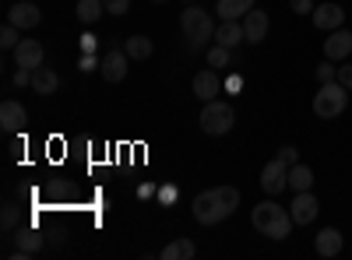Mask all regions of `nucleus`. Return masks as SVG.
Masks as SVG:
<instances>
[{"label":"nucleus","mask_w":352,"mask_h":260,"mask_svg":"<svg viewBox=\"0 0 352 260\" xmlns=\"http://www.w3.org/2000/svg\"><path fill=\"white\" fill-rule=\"evenodd\" d=\"M250 222H254L257 233L268 236V239H285L292 233V225H296L278 200H261V204L254 208V215H250Z\"/></svg>","instance_id":"obj_1"},{"label":"nucleus","mask_w":352,"mask_h":260,"mask_svg":"<svg viewBox=\"0 0 352 260\" xmlns=\"http://www.w3.org/2000/svg\"><path fill=\"white\" fill-rule=\"evenodd\" d=\"M180 28H184V36H187V49L190 53H201L204 46L215 39V18L208 11L194 8V4H187V11L180 14Z\"/></svg>","instance_id":"obj_2"},{"label":"nucleus","mask_w":352,"mask_h":260,"mask_svg":"<svg viewBox=\"0 0 352 260\" xmlns=\"http://www.w3.org/2000/svg\"><path fill=\"white\" fill-rule=\"evenodd\" d=\"M345 106H349V88L338 81H324L314 95V113L320 120H335L338 113H345Z\"/></svg>","instance_id":"obj_3"},{"label":"nucleus","mask_w":352,"mask_h":260,"mask_svg":"<svg viewBox=\"0 0 352 260\" xmlns=\"http://www.w3.org/2000/svg\"><path fill=\"white\" fill-rule=\"evenodd\" d=\"M197 123H201V130H204V134L222 137V134H229V130H232V123H236V113H232V106H229V102L212 99V102H204Z\"/></svg>","instance_id":"obj_4"},{"label":"nucleus","mask_w":352,"mask_h":260,"mask_svg":"<svg viewBox=\"0 0 352 260\" xmlns=\"http://www.w3.org/2000/svg\"><path fill=\"white\" fill-rule=\"evenodd\" d=\"M190 211H194V218H197L201 225H219L222 218H229V211L222 208V200H219L215 190L197 193V197H194V204H190Z\"/></svg>","instance_id":"obj_5"},{"label":"nucleus","mask_w":352,"mask_h":260,"mask_svg":"<svg viewBox=\"0 0 352 260\" xmlns=\"http://www.w3.org/2000/svg\"><path fill=\"white\" fill-rule=\"evenodd\" d=\"M285 187H289V165L275 155L268 165H264V172H261V190L268 197H278Z\"/></svg>","instance_id":"obj_6"},{"label":"nucleus","mask_w":352,"mask_h":260,"mask_svg":"<svg viewBox=\"0 0 352 260\" xmlns=\"http://www.w3.org/2000/svg\"><path fill=\"white\" fill-rule=\"evenodd\" d=\"M317 211H320V204H317V197L310 190H300L296 197H292L289 215H292V222H296V225H310L317 218Z\"/></svg>","instance_id":"obj_7"},{"label":"nucleus","mask_w":352,"mask_h":260,"mask_svg":"<svg viewBox=\"0 0 352 260\" xmlns=\"http://www.w3.org/2000/svg\"><path fill=\"white\" fill-rule=\"evenodd\" d=\"M219 92H222V78H219V71L201 67V71L194 74V95H197L201 102H212Z\"/></svg>","instance_id":"obj_8"},{"label":"nucleus","mask_w":352,"mask_h":260,"mask_svg":"<svg viewBox=\"0 0 352 260\" xmlns=\"http://www.w3.org/2000/svg\"><path fill=\"white\" fill-rule=\"evenodd\" d=\"M43 56H46V46H43L39 39H21V43H18V49H14L18 67H28V71L43 67Z\"/></svg>","instance_id":"obj_9"},{"label":"nucleus","mask_w":352,"mask_h":260,"mask_svg":"<svg viewBox=\"0 0 352 260\" xmlns=\"http://www.w3.org/2000/svg\"><path fill=\"white\" fill-rule=\"evenodd\" d=\"M127 64H131L127 49H109V53L102 56V67H99V71H102L106 81L116 84V81H124V78H127Z\"/></svg>","instance_id":"obj_10"},{"label":"nucleus","mask_w":352,"mask_h":260,"mask_svg":"<svg viewBox=\"0 0 352 260\" xmlns=\"http://www.w3.org/2000/svg\"><path fill=\"white\" fill-rule=\"evenodd\" d=\"M25 120H28L25 106L14 102V99H4V106H0V130H4V134H18L25 127Z\"/></svg>","instance_id":"obj_11"},{"label":"nucleus","mask_w":352,"mask_h":260,"mask_svg":"<svg viewBox=\"0 0 352 260\" xmlns=\"http://www.w3.org/2000/svg\"><path fill=\"white\" fill-rule=\"evenodd\" d=\"M8 21L18 25V28H36L43 21V11L32 4V0H18V4L8 11Z\"/></svg>","instance_id":"obj_12"},{"label":"nucleus","mask_w":352,"mask_h":260,"mask_svg":"<svg viewBox=\"0 0 352 260\" xmlns=\"http://www.w3.org/2000/svg\"><path fill=\"white\" fill-rule=\"evenodd\" d=\"M243 32H247V43L250 46H257V43H264L268 39V11H247V18H243Z\"/></svg>","instance_id":"obj_13"},{"label":"nucleus","mask_w":352,"mask_h":260,"mask_svg":"<svg viewBox=\"0 0 352 260\" xmlns=\"http://www.w3.org/2000/svg\"><path fill=\"white\" fill-rule=\"evenodd\" d=\"M314 25L320 28V32H335V28H342V21H345V11L338 8V4H320V8H314Z\"/></svg>","instance_id":"obj_14"},{"label":"nucleus","mask_w":352,"mask_h":260,"mask_svg":"<svg viewBox=\"0 0 352 260\" xmlns=\"http://www.w3.org/2000/svg\"><path fill=\"white\" fill-rule=\"evenodd\" d=\"M349 53H352V32H345V28L328 32V43H324V56H328V60H345Z\"/></svg>","instance_id":"obj_15"},{"label":"nucleus","mask_w":352,"mask_h":260,"mask_svg":"<svg viewBox=\"0 0 352 260\" xmlns=\"http://www.w3.org/2000/svg\"><path fill=\"white\" fill-rule=\"evenodd\" d=\"M14 239H18V250H14L18 260H25V257H32V253L43 250V233H39V228H32V225H28V228H18Z\"/></svg>","instance_id":"obj_16"},{"label":"nucleus","mask_w":352,"mask_h":260,"mask_svg":"<svg viewBox=\"0 0 352 260\" xmlns=\"http://www.w3.org/2000/svg\"><path fill=\"white\" fill-rule=\"evenodd\" d=\"M215 39H219V46H229V49H236L240 43H247L243 21H222V25L215 28Z\"/></svg>","instance_id":"obj_17"},{"label":"nucleus","mask_w":352,"mask_h":260,"mask_svg":"<svg viewBox=\"0 0 352 260\" xmlns=\"http://www.w3.org/2000/svg\"><path fill=\"white\" fill-rule=\"evenodd\" d=\"M314 250L320 257H338L342 253V233L338 228H320L317 239H314Z\"/></svg>","instance_id":"obj_18"},{"label":"nucleus","mask_w":352,"mask_h":260,"mask_svg":"<svg viewBox=\"0 0 352 260\" xmlns=\"http://www.w3.org/2000/svg\"><path fill=\"white\" fill-rule=\"evenodd\" d=\"M56 88H60V78H56V71H50V67H36V71H32V92H36V95H53Z\"/></svg>","instance_id":"obj_19"},{"label":"nucleus","mask_w":352,"mask_h":260,"mask_svg":"<svg viewBox=\"0 0 352 260\" xmlns=\"http://www.w3.org/2000/svg\"><path fill=\"white\" fill-rule=\"evenodd\" d=\"M215 11L222 21H243L247 11H254V0H219Z\"/></svg>","instance_id":"obj_20"},{"label":"nucleus","mask_w":352,"mask_h":260,"mask_svg":"<svg viewBox=\"0 0 352 260\" xmlns=\"http://www.w3.org/2000/svg\"><path fill=\"white\" fill-rule=\"evenodd\" d=\"M194 253H197V246H194L190 236H180V239H173V243L162 246V260H190Z\"/></svg>","instance_id":"obj_21"},{"label":"nucleus","mask_w":352,"mask_h":260,"mask_svg":"<svg viewBox=\"0 0 352 260\" xmlns=\"http://www.w3.org/2000/svg\"><path fill=\"white\" fill-rule=\"evenodd\" d=\"M314 187V169L296 162V165H289V190L292 193H300V190H310Z\"/></svg>","instance_id":"obj_22"},{"label":"nucleus","mask_w":352,"mask_h":260,"mask_svg":"<svg viewBox=\"0 0 352 260\" xmlns=\"http://www.w3.org/2000/svg\"><path fill=\"white\" fill-rule=\"evenodd\" d=\"M124 49H127L131 60H148V56L155 53V46H152L148 36H127L124 39Z\"/></svg>","instance_id":"obj_23"},{"label":"nucleus","mask_w":352,"mask_h":260,"mask_svg":"<svg viewBox=\"0 0 352 260\" xmlns=\"http://www.w3.org/2000/svg\"><path fill=\"white\" fill-rule=\"evenodd\" d=\"M102 11H106L102 0H78V21L81 25H96L102 18Z\"/></svg>","instance_id":"obj_24"},{"label":"nucleus","mask_w":352,"mask_h":260,"mask_svg":"<svg viewBox=\"0 0 352 260\" xmlns=\"http://www.w3.org/2000/svg\"><path fill=\"white\" fill-rule=\"evenodd\" d=\"M232 64V49L229 46H212L208 49V67H229Z\"/></svg>","instance_id":"obj_25"},{"label":"nucleus","mask_w":352,"mask_h":260,"mask_svg":"<svg viewBox=\"0 0 352 260\" xmlns=\"http://www.w3.org/2000/svg\"><path fill=\"white\" fill-rule=\"evenodd\" d=\"M18 43H21V28L8 21L4 28H0V46H4V49H18Z\"/></svg>","instance_id":"obj_26"},{"label":"nucleus","mask_w":352,"mask_h":260,"mask_svg":"<svg viewBox=\"0 0 352 260\" xmlns=\"http://www.w3.org/2000/svg\"><path fill=\"white\" fill-rule=\"evenodd\" d=\"M0 228H4V233H14L18 228V208L14 204H4V211H0Z\"/></svg>","instance_id":"obj_27"},{"label":"nucleus","mask_w":352,"mask_h":260,"mask_svg":"<svg viewBox=\"0 0 352 260\" xmlns=\"http://www.w3.org/2000/svg\"><path fill=\"white\" fill-rule=\"evenodd\" d=\"M102 4H106V14H116V18L131 11V0H102Z\"/></svg>","instance_id":"obj_28"},{"label":"nucleus","mask_w":352,"mask_h":260,"mask_svg":"<svg viewBox=\"0 0 352 260\" xmlns=\"http://www.w3.org/2000/svg\"><path fill=\"white\" fill-rule=\"evenodd\" d=\"M335 81H338V84H345V88L352 92V64H342V67H338V74H335Z\"/></svg>","instance_id":"obj_29"},{"label":"nucleus","mask_w":352,"mask_h":260,"mask_svg":"<svg viewBox=\"0 0 352 260\" xmlns=\"http://www.w3.org/2000/svg\"><path fill=\"white\" fill-rule=\"evenodd\" d=\"M335 74H338V67H331V60L317 67V81H320V84H324V81H335Z\"/></svg>","instance_id":"obj_30"},{"label":"nucleus","mask_w":352,"mask_h":260,"mask_svg":"<svg viewBox=\"0 0 352 260\" xmlns=\"http://www.w3.org/2000/svg\"><path fill=\"white\" fill-rule=\"evenodd\" d=\"M278 158H282L285 165H296V162H300V152H296V148H292V144H285V148L278 152Z\"/></svg>","instance_id":"obj_31"},{"label":"nucleus","mask_w":352,"mask_h":260,"mask_svg":"<svg viewBox=\"0 0 352 260\" xmlns=\"http://www.w3.org/2000/svg\"><path fill=\"white\" fill-rule=\"evenodd\" d=\"M289 8L296 14H314V0H289Z\"/></svg>","instance_id":"obj_32"},{"label":"nucleus","mask_w":352,"mask_h":260,"mask_svg":"<svg viewBox=\"0 0 352 260\" xmlns=\"http://www.w3.org/2000/svg\"><path fill=\"white\" fill-rule=\"evenodd\" d=\"M96 67H102V60H96L92 53H85L81 56V71H96Z\"/></svg>","instance_id":"obj_33"},{"label":"nucleus","mask_w":352,"mask_h":260,"mask_svg":"<svg viewBox=\"0 0 352 260\" xmlns=\"http://www.w3.org/2000/svg\"><path fill=\"white\" fill-rule=\"evenodd\" d=\"M81 46H85V53H92V49H96V36H92V32L81 36Z\"/></svg>","instance_id":"obj_34"},{"label":"nucleus","mask_w":352,"mask_h":260,"mask_svg":"<svg viewBox=\"0 0 352 260\" xmlns=\"http://www.w3.org/2000/svg\"><path fill=\"white\" fill-rule=\"evenodd\" d=\"M11 152H14V158H21V152H25V141H14V144H11Z\"/></svg>","instance_id":"obj_35"},{"label":"nucleus","mask_w":352,"mask_h":260,"mask_svg":"<svg viewBox=\"0 0 352 260\" xmlns=\"http://www.w3.org/2000/svg\"><path fill=\"white\" fill-rule=\"evenodd\" d=\"M187 4H194V0H187Z\"/></svg>","instance_id":"obj_36"},{"label":"nucleus","mask_w":352,"mask_h":260,"mask_svg":"<svg viewBox=\"0 0 352 260\" xmlns=\"http://www.w3.org/2000/svg\"><path fill=\"white\" fill-rule=\"evenodd\" d=\"M155 4H162V0H155Z\"/></svg>","instance_id":"obj_37"}]
</instances>
